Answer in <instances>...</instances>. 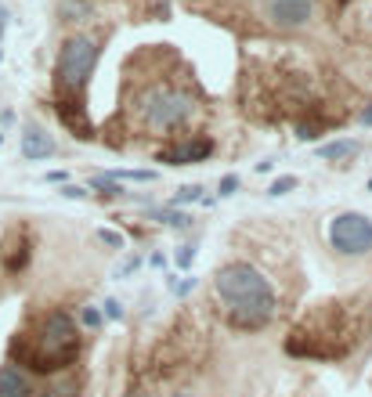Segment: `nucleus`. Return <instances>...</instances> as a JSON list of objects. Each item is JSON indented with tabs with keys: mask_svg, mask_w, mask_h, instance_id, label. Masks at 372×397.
<instances>
[{
	"mask_svg": "<svg viewBox=\"0 0 372 397\" xmlns=\"http://www.w3.org/2000/svg\"><path fill=\"white\" fill-rule=\"evenodd\" d=\"M213 289H217V296H221L232 325H239V329H260L264 322H271V314L278 307L275 289L250 264L221 267L213 274Z\"/></svg>",
	"mask_w": 372,
	"mask_h": 397,
	"instance_id": "1",
	"label": "nucleus"
},
{
	"mask_svg": "<svg viewBox=\"0 0 372 397\" xmlns=\"http://www.w3.org/2000/svg\"><path fill=\"white\" fill-rule=\"evenodd\" d=\"M76 350H80L76 322L66 311H51L40 322L33 343H15V354L33 372H58V369H66V365H73Z\"/></svg>",
	"mask_w": 372,
	"mask_h": 397,
	"instance_id": "2",
	"label": "nucleus"
},
{
	"mask_svg": "<svg viewBox=\"0 0 372 397\" xmlns=\"http://www.w3.org/2000/svg\"><path fill=\"white\" fill-rule=\"evenodd\" d=\"M138 112H141V119H145L148 130H160L163 134V130H177L184 119L196 112V102H192V94L156 87V90H148V94L141 98Z\"/></svg>",
	"mask_w": 372,
	"mask_h": 397,
	"instance_id": "3",
	"label": "nucleus"
},
{
	"mask_svg": "<svg viewBox=\"0 0 372 397\" xmlns=\"http://www.w3.org/2000/svg\"><path fill=\"white\" fill-rule=\"evenodd\" d=\"M95 66H98V40L95 37H69L66 44H61L58 66H54L58 87L80 90L87 83V76L95 73Z\"/></svg>",
	"mask_w": 372,
	"mask_h": 397,
	"instance_id": "4",
	"label": "nucleus"
},
{
	"mask_svg": "<svg viewBox=\"0 0 372 397\" xmlns=\"http://www.w3.org/2000/svg\"><path fill=\"white\" fill-rule=\"evenodd\" d=\"M329 242L340 257H365L372 250V217L365 213H336L329 221Z\"/></svg>",
	"mask_w": 372,
	"mask_h": 397,
	"instance_id": "5",
	"label": "nucleus"
},
{
	"mask_svg": "<svg viewBox=\"0 0 372 397\" xmlns=\"http://www.w3.org/2000/svg\"><path fill=\"white\" fill-rule=\"evenodd\" d=\"M264 15L275 29H304L315 18V0H268Z\"/></svg>",
	"mask_w": 372,
	"mask_h": 397,
	"instance_id": "6",
	"label": "nucleus"
},
{
	"mask_svg": "<svg viewBox=\"0 0 372 397\" xmlns=\"http://www.w3.org/2000/svg\"><path fill=\"white\" fill-rule=\"evenodd\" d=\"M210 152H213V145H210L206 138H199V141H184V145H177V148H163V152H160V163H170V166H188V163L206 159Z\"/></svg>",
	"mask_w": 372,
	"mask_h": 397,
	"instance_id": "7",
	"label": "nucleus"
},
{
	"mask_svg": "<svg viewBox=\"0 0 372 397\" xmlns=\"http://www.w3.org/2000/svg\"><path fill=\"white\" fill-rule=\"evenodd\" d=\"M47 156H54V138L47 130H40V127H25V134H22V159L40 163Z\"/></svg>",
	"mask_w": 372,
	"mask_h": 397,
	"instance_id": "8",
	"label": "nucleus"
},
{
	"mask_svg": "<svg viewBox=\"0 0 372 397\" xmlns=\"http://www.w3.org/2000/svg\"><path fill=\"white\" fill-rule=\"evenodd\" d=\"M0 397H37V390L18 365H4L0 369Z\"/></svg>",
	"mask_w": 372,
	"mask_h": 397,
	"instance_id": "9",
	"label": "nucleus"
},
{
	"mask_svg": "<svg viewBox=\"0 0 372 397\" xmlns=\"http://www.w3.org/2000/svg\"><path fill=\"white\" fill-rule=\"evenodd\" d=\"M318 156L322 159H351V156H358V141H332V145H322L318 148Z\"/></svg>",
	"mask_w": 372,
	"mask_h": 397,
	"instance_id": "10",
	"label": "nucleus"
},
{
	"mask_svg": "<svg viewBox=\"0 0 372 397\" xmlns=\"http://www.w3.org/2000/svg\"><path fill=\"white\" fill-rule=\"evenodd\" d=\"M90 188H95V192H102L105 199H123V195H127V192H123V188H119V181H109L105 173H98V177H90Z\"/></svg>",
	"mask_w": 372,
	"mask_h": 397,
	"instance_id": "11",
	"label": "nucleus"
},
{
	"mask_svg": "<svg viewBox=\"0 0 372 397\" xmlns=\"http://www.w3.org/2000/svg\"><path fill=\"white\" fill-rule=\"evenodd\" d=\"M105 177L109 181H156V173H152V170H112Z\"/></svg>",
	"mask_w": 372,
	"mask_h": 397,
	"instance_id": "12",
	"label": "nucleus"
},
{
	"mask_svg": "<svg viewBox=\"0 0 372 397\" xmlns=\"http://www.w3.org/2000/svg\"><path fill=\"white\" fill-rule=\"evenodd\" d=\"M156 217H160L163 224H170V228H184V224H192L188 213H177V209H160Z\"/></svg>",
	"mask_w": 372,
	"mask_h": 397,
	"instance_id": "13",
	"label": "nucleus"
},
{
	"mask_svg": "<svg viewBox=\"0 0 372 397\" xmlns=\"http://www.w3.org/2000/svg\"><path fill=\"white\" fill-rule=\"evenodd\" d=\"M199 199H203V188H199V185H184V188L174 195L177 206H184V202H199Z\"/></svg>",
	"mask_w": 372,
	"mask_h": 397,
	"instance_id": "14",
	"label": "nucleus"
},
{
	"mask_svg": "<svg viewBox=\"0 0 372 397\" xmlns=\"http://www.w3.org/2000/svg\"><path fill=\"white\" fill-rule=\"evenodd\" d=\"M296 185H300V181H296L293 173H286V177H278L275 185H271V195H289V192H293Z\"/></svg>",
	"mask_w": 372,
	"mask_h": 397,
	"instance_id": "15",
	"label": "nucleus"
},
{
	"mask_svg": "<svg viewBox=\"0 0 372 397\" xmlns=\"http://www.w3.org/2000/svg\"><path fill=\"white\" fill-rule=\"evenodd\" d=\"M98 238H102V246H109V250H123V235H119V231L102 228V231H98Z\"/></svg>",
	"mask_w": 372,
	"mask_h": 397,
	"instance_id": "16",
	"label": "nucleus"
},
{
	"mask_svg": "<svg viewBox=\"0 0 372 397\" xmlns=\"http://www.w3.org/2000/svg\"><path fill=\"white\" fill-rule=\"evenodd\" d=\"M80 318H83V325H90V329H98V325H102V311H98V307H83V311H80Z\"/></svg>",
	"mask_w": 372,
	"mask_h": 397,
	"instance_id": "17",
	"label": "nucleus"
},
{
	"mask_svg": "<svg viewBox=\"0 0 372 397\" xmlns=\"http://www.w3.org/2000/svg\"><path fill=\"white\" fill-rule=\"evenodd\" d=\"M296 138H300V141H318V138H322V130H318L315 123H304V127L296 130Z\"/></svg>",
	"mask_w": 372,
	"mask_h": 397,
	"instance_id": "18",
	"label": "nucleus"
},
{
	"mask_svg": "<svg viewBox=\"0 0 372 397\" xmlns=\"http://www.w3.org/2000/svg\"><path fill=\"white\" fill-rule=\"evenodd\" d=\"M192 260H196V250H192V246H181V253H177V267H192Z\"/></svg>",
	"mask_w": 372,
	"mask_h": 397,
	"instance_id": "19",
	"label": "nucleus"
},
{
	"mask_svg": "<svg viewBox=\"0 0 372 397\" xmlns=\"http://www.w3.org/2000/svg\"><path fill=\"white\" fill-rule=\"evenodd\" d=\"M235 188H239V177H235V173L221 177V195H235Z\"/></svg>",
	"mask_w": 372,
	"mask_h": 397,
	"instance_id": "20",
	"label": "nucleus"
},
{
	"mask_svg": "<svg viewBox=\"0 0 372 397\" xmlns=\"http://www.w3.org/2000/svg\"><path fill=\"white\" fill-rule=\"evenodd\" d=\"M105 314H109L112 322H119V318H123V303H119V300H105Z\"/></svg>",
	"mask_w": 372,
	"mask_h": 397,
	"instance_id": "21",
	"label": "nucleus"
},
{
	"mask_svg": "<svg viewBox=\"0 0 372 397\" xmlns=\"http://www.w3.org/2000/svg\"><path fill=\"white\" fill-rule=\"evenodd\" d=\"M61 195H66V199H83L87 192H83L80 185H66V188H61Z\"/></svg>",
	"mask_w": 372,
	"mask_h": 397,
	"instance_id": "22",
	"label": "nucleus"
},
{
	"mask_svg": "<svg viewBox=\"0 0 372 397\" xmlns=\"http://www.w3.org/2000/svg\"><path fill=\"white\" fill-rule=\"evenodd\" d=\"M134 267H138V257H134V260H127V264H123V267H119V279H127V274H131Z\"/></svg>",
	"mask_w": 372,
	"mask_h": 397,
	"instance_id": "23",
	"label": "nucleus"
},
{
	"mask_svg": "<svg viewBox=\"0 0 372 397\" xmlns=\"http://www.w3.org/2000/svg\"><path fill=\"white\" fill-rule=\"evenodd\" d=\"M4 25H8V11H4V4H0V37H4ZM4 54V51H0Z\"/></svg>",
	"mask_w": 372,
	"mask_h": 397,
	"instance_id": "24",
	"label": "nucleus"
},
{
	"mask_svg": "<svg viewBox=\"0 0 372 397\" xmlns=\"http://www.w3.org/2000/svg\"><path fill=\"white\" fill-rule=\"evenodd\" d=\"M361 123H365V127H372V105H368V109L361 112Z\"/></svg>",
	"mask_w": 372,
	"mask_h": 397,
	"instance_id": "25",
	"label": "nucleus"
},
{
	"mask_svg": "<svg viewBox=\"0 0 372 397\" xmlns=\"http://www.w3.org/2000/svg\"><path fill=\"white\" fill-rule=\"evenodd\" d=\"M174 397H192V393H174Z\"/></svg>",
	"mask_w": 372,
	"mask_h": 397,
	"instance_id": "26",
	"label": "nucleus"
},
{
	"mask_svg": "<svg viewBox=\"0 0 372 397\" xmlns=\"http://www.w3.org/2000/svg\"><path fill=\"white\" fill-rule=\"evenodd\" d=\"M368 25H372V11H368Z\"/></svg>",
	"mask_w": 372,
	"mask_h": 397,
	"instance_id": "27",
	"label": "nucleus"
},
{
	"mask_svg": "<svg viewBox=\"0 0 372 397\" xmlns=\"http://www.w3.org/2000/svg\"><path fill=\"white\" fill-rule=\"evenodd\" d=\"M368 192H372V181H368Z\"/></svg>",
	"mask_w": 372,
	"mask_h": 397,
	"instance_id": "28",
	"label": "nucleus"
},
{
	"mask_svg": "<svg viewBox=\"0 0 372 397\" xmlns=\"http://www.w3.org/2000/svg\"><path fill=\"white\" fill-rule=\"evenodd\" d=\"M0 141H4V138H0Z\"/></svg>",
	"mask_w": 372,
	"mask_h": 397,
	"instance_id": "29",
	"label": "nucleus"
}]
</instances>
